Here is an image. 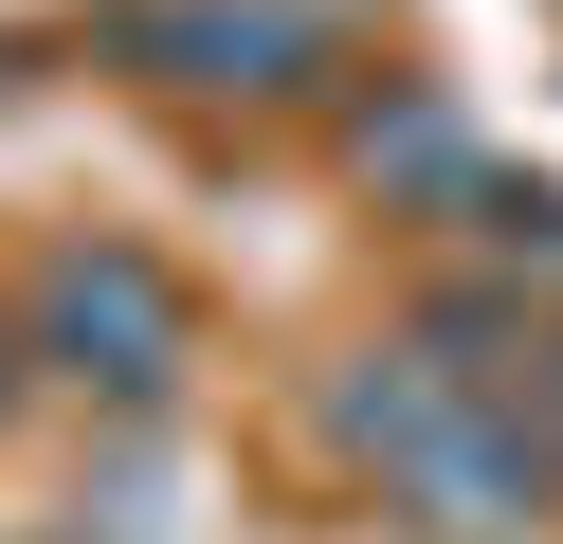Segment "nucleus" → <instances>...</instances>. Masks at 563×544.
I'll list each match as a JSON object with an SVG mask.
<instances>
[{
  "mask_svg": "<svg viewBox=\"0 0 563 544\" xmlns=\"http://www.w3.org/2000/svg\"><path fill=\"white\" fill-rule=\"evenodd\" d=\"M37 345L74 363V381H110V399H164L183 381V290H164L146 254H55L37 273Z\"/></svg>",
  "mask_w": 563,
  "mask_h": 544,
  "instance_id": "nucleus-1",
  "label": "nucleus"
},
{
  "mask_svg": "<svg viewBox=\"0 0 563 544\" xmlns=\"http://www.w3.org/2000/svg\"><path fill=\"white\" fill-rule=\"evenodd\" d=\"M382 471H400V508H418L437 544H509V526H545V454H527L509 418H473V399H454L418 454H382Z\"/></svg>",
  "mask_w": 563,
  "mask_h": 544,
  "instance_id": "nucleus-2",
  "label": "nucleus"
},
{
  "mask_svg": "<svg viewBox=\"0 0 563 544\" xmlns=\"http://www.w3.org/2000/svg\"><path fill=\"white\" fill-rule=\"evenodd\" d=\"M128 55L164 91H309L328 19H291V0H164V19H128Z\"/></svg>",
  "mask_w": 563,
  "mask_h": 544,
  "instance_id": "nucleus-3",
  "label": "nucleus"
},
{
  "mask_svg": "<svg viewBox=\"0 0 563 544\" xmlns=\"http://www.w3.org/2000/svg\"><path fill=\"white\" fill-rule=\"evenodd\" d=\"M364 181H400V200H454V181H473V127H454V109H382V127H364Z\"/></svg>",
  "mask_w": 563,
  "mask_h": 544,
  "instance_id": "nucleus-4",
  "label": "nucleus"
},
{
  "mask_svg": "<svg viewBox=\"0 0 563 544\" xmlns=\"http://www.w3.org/2000/svg\"><path fill=\"white\" fill-rule=\"evenodd\" d=\"M0 381H19V345H0Z\"/></svg>",
  "mask_w": 563,
  "mask_h": 544,
  "instance_id": "nucleus-5",
  "label": "nucleus"
},
{
  "mask_svg": "<svg viewBox=\"0 0 563 544\" xmlns=\"http://www.w3.org/2000/svg\"><path fill=\"white\" fill-rule=\"evenodd\" d=\"M545 399H563V381H545Z\"/></svg>",
  "mask_w": 563,
  "mask_h": 544,
  "instance_id": "nucleus-6",
  "label": "nucleus"
}]
</instances>
